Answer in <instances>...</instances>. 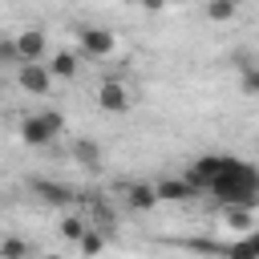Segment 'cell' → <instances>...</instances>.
<instances>
[{"mask_svg":"<svg viewBox=\"0 0 259 259\" xmlns=\"http://www.w3.org/2000/svg\"><path fill=\"white\" fill-rule=\"evenodd\" d=\"M210 194L219 206H259V170L243 158H227V170L210 182Z\"/></svg>","mask_w":259,"mask_h":259,"instance_id":"6da1fadb","label":"cell"},{"mask_svg":"<svg viewBox=\"0 0 259 259\" xmlns=\"http://www.w3.org/2000/svg\"><path fill=\"white\" fill-rule=\"evenodd\" d=\"M65 134V113L57 109H45V113H28L20 121V142L24 146H49Z\"/></svg>","mask_w":259,"mask_h":259,"instance_id":"7a4b0ae2","label":"cell"},{"mask_svg":"<svg viewBox=\"0 0 259 259\" xmlns=\"http://www.w3.org/2000/svg\"><path fill=\"white\" fill-rule=\"evenodd\" d=\"M77 40H81V53H85V57H97V61L117 49V36H113L109 28H101V24H81V28H77Z\"/></svg>","mask_w":259,"mask_h":259,"instance_id":"3957f363","label":"cell"},{"mask_svg":"<svg viewBox=\"0 0 259 259\" xmlns=\"http://www.w3.org/2000/svg\"><path fill=\"white\" fill-rule=\"evenodd\" d=\"M16 85L32 97H45L49 85H53V69L45 61H24V65H16Z\"/></svg>","mask_w":259,"mask_h":259,"instance_id":"277c9868","label":"cell"},{"mask_svg":"<svg viewBox=\"0 0 259 259\" xmlns=\"http://www.w3.org/2000/svg\"><path fill=\"white\" fill-rule=\"evenodd\" d=\"M227 158H231V154H202V158H194V162L186 166V178H190L198 190H210V182L227 170Z\"/></svg>","mask_w":259,"mask_h":259,"instance_id":"5b68a950","label":"cell"},{"mask_svg":"<svg viewBox=\"0 0 259 259\" xmlns=\"http://www.w3.org/2000/svg\"><path fill=\"white\" fill-rule=\"evenodd\" d=\"M130 105H134V97H130V89L121 85V81H101L97 85V109H105V113H130Z\"/></svg>","mask_w":259,"mask_h":259,"instance_id":"8992f818","label":"cell"},{"mask_svg":"<svg viewBox=\"0 0 259 259\" xmlns=\"http://www.w3.org/2000/svg\"><path fill=\"white\" fill-rule=\"evenodd\" d=\"M28 190H32L40 202H49V206H69V202L77 198V190H73V186L53 182V178H28Z\"/></svg>","mask_w":259,"mask_h":259,"instance_id":"52a82bcc","label":"cell"},{"mask_svg":"<svg viewBox=\"0 0 259 259\" xmlns=\"http://www.w3.org/2000/svg\"><path fill=\"white\" fill-rule=\"evenodd\" d=\"M154 190H158V198H162V202H190V198H198V194H202L186 174H182V178H158V182H154Z\"/></svg>","mask_w":259,"mask_h":259,"instance_id":"ba28073f","label":"cell"},{"mask_svg":"<svg viewBox=\"0 0 259 259\" xmlns=\"http://www.w3.org/2000/svg\"><path fill=\"white\" fill-rule=\"evenodd\" d=\"M73 162H77L85 174H101V166H105V150H101L93 138H77V142H73Z\"/></svg>","mask_w":259,"mask_h":259,"instance_id":"9c48e42d","label":"cell"},{"mask_svg":"<svg viewBox=\"0 0 259 259\" xmlns=\"http://www.w3.org/2000/svg\"><path fill=\"white\" fill-rule=\"evenodd\" d=\"M121 194H125V206H130V210H142V214H146V210H154V206L162 202V198H158V190H154L150 182H130Z\"/></svg>","mask_w":259,"mask_h":259,"instance_id":"30bf717a","label":"cell"},{"mask_svg":"<svg viewBox=\"0 0 259 259\" xmlns=\"http://www.w3.org/2000/svg\"><path fill=\"white\" fill-rule=\"evenodd\" d=\"M45 28H24L16 32V49H20V61H45Z\"/></svg>","mask_w":259,"mask_h":259,"instance_id":"8fae6325","label":"cell"},{"mask_svg":"<svg viewBox=\"0 0 259 259\" xmlns=\"http://www.w3.org/2000/svg\"><path fill=\"white\" fill-rule=\"evenodd\" d=\"M223 219H227V227L239 231V235H251V231H255V210H251V206H223Z\"/></svg>","mask_w":259,"mask_h":259,"instance_id":"7c38bea8","label":"cell"},{"mask_svg":"<svg viewBox=\"0 0 259 259\" xmlns=\"http://www.w3.org/2000/svg\"><path fill=\"white\" fill-rule=\"evenodd\" d=\"M77 251H81L85 259H97V255L105 251V231H101V227H89V231L81 235V243H77Z\"/></svg>","mask_w":259,"mask_h":259,"instance_id":"4fadbf2b","label":"cell"},{"mask_svg":"<svg viewBox=\"0 0 259 259\" xmlns=\"http://www.w3.org/2000/svg\"><path fill=\"white\" fill-rule=\"evenodd\" d=\"M206 16L214 24H227V20L239 16V0H206Z\"/></svg>","mask_w":259,"mask_h":259,"instance_id":"5bb4252c","label":"cell"},{"mask_svg":"<svg viewBox=\"0 0 259 259\" xmlns=\"http://www.w3.org/2000/svg\"><path fill=\"white\" fill-rule=\"evenodd\" d=\"M57 231H61V239H65V243H81V235L89 231V223H85L81 214H65Z\"/></svg>","mask_w":259,"mask_h":259,"instance_id":"9a60e30c","label":"cell"},{"mask_svg":"<svg viewBox=\"0 0 259 259\" xmlns=\"http://www.w3.org/2000/svg\"><path fill=\"white\" fill-rule=\"evenodd\" d=\"M49 69H53V77H73V73H77V53H69V49L53 53Z\"/></svg>","mask_w":259,"mask_h":259,"instance_id":"2e32d148","label":"cell"},{"mask_svg":"<svg viewBox=\"0 0 259 259\" xmlns=\"http://www.w3.org/2000/svg\"><path fill=\"white\" fill-rule=\"evenodd\" d=\"M0 259H32V247L24 239H4L0 243Z\"/></svg>","mask_w":259,"mask_h":259,"instance_id":"e0dca14e","label":"cell"},{"mask_svg":"<svg viewBox=\"0 0 259 259\" xmlns=\"http://www.w3.org/2000/svg\"><path fill=\"white\" fill-rule=\"evenodd\" d=\"M239 89H243L247 97H259V65H243V73H239Z\"/></svg>","mask_w":259,"mask_h":259,"instance_id":"ac0fdd59","label":"cell"},{"mask_svg":"<svg viewBox=\"0 0 259 259\" xmlns=\"http://www.w3.org/2000/svg\"><path fill=\"white\" fill-rule=\"evenodd\" d=\"M223 255H227V259H259V255H255V243H251V235H243L239 243H231Z\"/></svg>","mask_w":259,"mask_h":259,"instance_id":"d6986e66","label":"cell"},{"mask_svg":"<svg viewBox=\"0 0 259 259\" xmlns=\"http://www.w3.org/2000/svg\"><path fill=\"white\" fill-rule=\"evenodd\" d=\"M0 65H24V61H20L16 40H0Z\"/></svg>","mask_w":259,"mask_h":259,"instance_id":"ffe728a7","label":"cell"},{"mask_svg":"<svg viewBox=\"0 0 259 259\" xmlns=\"http://www.w3.org/2000/svg\"><path fill=\"white\" fill-rule=\"evenodd\" d=\"M130 4H138V8H146V12H162V8H166V0H130Z\"/></svg>","mask_w":259,"mask_h":259,"instance_id":"44dd1931","label":"cell"},{"mask_svg":"<svg viewBox=\"0 0 259 259\" xmlns=\"http://www.w3.org/2000/svg\"><path fill=\"white\" fill-rule=\"evenodd\" d=\"M40 259H65V255H57V251H49V255H40Z\"/></svg>","mask_w":259,"mask_h":259,"instance_id":"7402d4cb","label":"cell"},{"mask_svg":"<svg viewBox=\"0 0 259 259\" xmlns=\"http://www.w3.org/2000/svg\"><path fill=\"white\" fill-rule=\"evenodd\" d=\"M0 97H4V81H0Z\"/></svg>","mask_w":259,"mask_h":259,"instance_id":"603a6c76","label":"cell"}]
</instances>
